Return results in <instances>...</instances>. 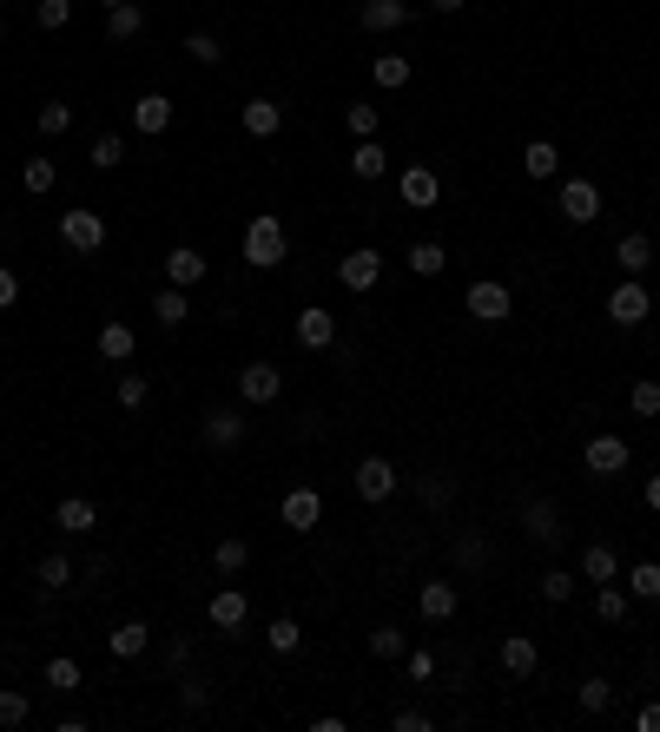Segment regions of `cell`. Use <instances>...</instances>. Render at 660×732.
I'll use <instances>...</instances> for the list:
<instances>
[{"label":"cell","mask_w":660,"mask_h":732,"mask_svg":"<svg viewBox=\"0 0 660 732\" xmlns=\"http://www.w3.org/2000/svg\"><path fill=\"white\" fill-rule=\"evenodd\" d=\"M34 21H40L47 34H60V27H73V0H34Z\"/></svg>","instance_id":"7dc6e473"},{"label":"cell","mask_w":660,"mask_h":732,"mask_svg":"<svg viewBox=\"0 0 660 732\" xmlns=\"http://www.w3.org/2000/svg\"><path fill=\"white\" fill-rule=\"evenodd\" d=\"M469 0H430V14H462Z\"/></svg>","instance_id":"94428289"},{"label":"cell","mask_w":660,"mask_h":732,"mask_svg":"<svg viewBox=\"0 0 660 732\" xmlns=\"http://www.w3.org/2000/svg\"><path fill=\"white\" fill-rule=\"evenodd\" d=\"M535 667H542V646H535L529 633H509V640H503V673H509V680H529Z\"/></svg>","instance_id":"d4e9b609"},{"label":"cell","mask_w":660,"mask_h":732,"mask_svg":"<svg viewBox=\"0 0 660 732\" xmlns=\"http://www.w3.org/2000/svg\"><path fill=\"white\" fill-rule=\"evenodd\" d=\"M291 331H297V344H304V350H330V344H338V317H330L323 304H304Z\"/></svg>","instance_id":"7c38bea8"},{"label":"cell","mask_w":660,"mask_h":732,"mask_svg":"<svg viewBox=\"0 0 660 732\" xmlns=\"http://www.w3.org/2000/svg\"><path fill=\"white\" fill-rule=\"evenodd\" d=\"M383 172H390L383 139H357V152H351V179H383Z\"/></svg>","instance_id":"1f68e13d"},{"label":"cell","mask_w":660,"mask_h":732,"mask_svg":"<svg viewBox=\"0 0 660 732\" xmlns=\"http://www.w3.org/2000/svg\"><path fill=\"white\" fill-rule=\"evenodd\" d=\"M60 244H66L73 258H100V252H106V218L87 211V205H79V211H60Z\"/></svg>","instance_id":"7a4b0ae2"},{"label":"cell","mask_w":660,"mask_h":732,"mask_svg":"<svg viewBox=\"0 0 660 732\" xmlns=\"http://www.w3.org/2000/svg\"><path fill=\"white\" fill-rule=\"evenodd\" d=\"M21 185H27L34 198H47V192L60 185V166H53V158H27V166H21Z\"/></svg>","instance_id":"60d3db41"},{"label":"cell","mask_w":660,"mask_h":732,"mask_svg":"<svg viewBox=\"0 0 660 732\" xmlns=\"http://www.w3.org/2000/svg\"><path fill=\"white\" fill-rule=\"evenodd\" d=\"M34 581H40L47 594H66V588L79 581V567H73L66 554H40V567H34Z\"/></svg>","instance_id":"4dcf8cb0"},{"label":"cell","mask_w":660,"mask_h":732,"mask_svg":"<svg viewBox=\"0 0 660 732\" xmlns=\"http://www.w3.org/2000/svg\"><path fill=\"white\" fill-rule=\"evenodd\" d=\"M647 515H660V475H647Z\"/></svg>","instance_id":"91938a15"},{"label":"cell","mask_w":660,"mask_h":732,"mask_svg":"<svg viewBox=\"0 0 660 732\" xmlns=\"http://www.w3.org/2000/svg\"><path fill=\"white\" fill-rule=\"evenodd\" d=\"M132 126H139L145 139L173 132V100H165V93H139V100H132Z\"/></svg>","instance_id":"44dd1931"},{"label":"cell","mask_w":660,"mask_h":732,"mask_svg":"<svg viewBox=\"0 0 660 732\" xmlns=\"http://www.w3.org/2000/svg\"><path fill=\"white\" fill-rule=\"evenodd\" d=\"M409 278H443V265H449V252H443V244H430V237H417V244H409Z\"/></svg>","instance_id":"d6a6232c"},{"label":"cell","mask_w":660,"mask_h":732,"mask_svg":"<svg viewBox=\"0 0 660 732\" xmlns=\"http://www.w3.org/2000/svg\"><path fill=\"white\" fill-rule=\"evenodd\" d=\"M627 410H634V416H647V423L660 416V383H653V376H640V383L627 389Z\"/></svg>","instance_id":"bcb514c9"},{"label":"cell","mask_w":660,"mask_h":732,"mask_svg":"<svg viewBox=\"0 0 660 732\" xmlns=\"http://www.w3.org/2000/svg\"><path fill=\"white\" fill-rule=\"evenodd\" d=\"M238 436H244V416H238V410H212V416L199 423V442H205V449H231Z\"/></svg>","instance_id":"4316f807"},{"label":"cell","mask_w":660,"mask_h":732,"mask_svg":"<svg viewBox=\"0 0 660 732\" xmlns=\"http://www.w3.org/2000/svg\"><path fill=\"white\" fill-rule=\"evenodd\" d=\"M100 8H106V14H113V8H119V0H100Z\"/></svg>","instance_id":"6125c7cd"},{"label":"cell","mask_w":660,"mask_h":732,"mask_svg":"<svg viewBox=\"0 0 660 732\" xmlns=\"http://www.w3.org/2000/svg\"><path fill=\"white\" fill-rule=\"evenodd\" d=\"M377 278H383V252H377V244H357V252H344L338 258V284L344 291H377Z\"/></svg>","instance_id":"52a82bcc"},{"label":"cell","mask_w":660,"mask_h":732,"mask_svg":"<svg viewBox=\"0 0 660 732\" xmlns=\"http://www.w3.org/2000/svg\"><path fill=\"white\" fill-rule=\"evenodd\" d=\"M265 646L284 660V654H297V646H304V627H297V620H271V627H265Z\"/></svg>","instance_id":"7bdbcfd3"},{"label":"cell","mask_w":660,"mask_h":732,"mask_svg":"<svg viewBox=\"0 0 660 732\" xmlns=\"http://www.w3.org/2000/svg\"><path fill=\"white\" fill-rule=\"evenodd\" d=\"M627 594L634 601H660V561H634L627 567Z\"/></svg>","instance_id":"ab89813d"},{"label":"cell","mask_w":660,"mask_h":732,"mask_svg":"<svg viewBox=\"0 0 660 732\" xmlns=\"http://www.w3.org/2000/svg\"><path fill=\"white\" fill-rule=\"evenodd\" d=\"M53 528H60V535H93V528H100V509H93L87 496H60Z\"/></svg>","instance_id":"ffe728a7"},{"label":"cell","mask_w":660,"mask_h":732,"mask_svg":"<svg viewBox=\"0 0 660 732\" xmlns=\"http://www.w3.org/2000/svg\"><path fill=\"white\" fill-rule=\"evenodd\" d=\"M456 607H462V594H456V581H423V588H417V614H423L430 627H443V620H456Z\"/></svg>","instance_id":"5bb4252c"},{"label":"cell","mask_w":660,"mask_h":732,"mask_svg":"<svg viewBox=\"0 0 660 732\" xmlns=\"http://www.w3.org/2000/svg\"><path fill=\"white\" fill-rule=\"evenodd\" d=\"M79 680H87V673H79L73 654H53V660H47V686H53V693H79Z\"/></svg>","instance_id":"b9f144b4"},{"label":"cell","mask_w":660,"mask_h":732,"mask_svg":"<svg viewBox=\"0 0 660 732\" xmlns=\"http://www.w3.org/2000/svg\"><path fill=\"white\" fill-rule=\"evenodd\" d=\"M462 304H469L475 323H509V317H516V291H509L503 278H475V284L462 291Z\"/></svg>","instance_id":"277c9868"},{"label":"cell","mask_w":660,"mask_h":732,"mask_svg":"<svg viewBox=\"0 0 660 732\" xmlns=\"http://www.w3.org/2000/svg\"><path fill=\"white\" fill-rule=\"evenodd\" d=\"M396 198H403L409 211H430V205L443 198V179H436V166H403V172H396Z\"/></svg>","instance_id":"9c48e42d"},{"label":"cell","mask_w":660,"mask_h":732,"mask_svg":"<svg viewBox=\"0 0 660 732\" xmlns=\"http://www.w3.org/2000/svg\"><path fill=\"white\" fill-rule=\"evenodd\" d=\"M582 581H595V588H601V581H621V554H614L608 541H588V548H582Z\"/></svg>","instance_id":"484cf974"},{"label":"cell","mask_w":660,"mask_h":732,"mask_svg":"<svg viewBox=\"0 0 660 732\" xmlns=\"http://www.w3.org/2000/svg\"><path fill=\"white\" fill-rule=\"evenodd\" d=\"M238 396L252 402V410H271V402L284 396V370H278V363H265V357H258V363H244V370H238Z\"/></svg>","instance_id":"8992f818"},{"label":"cell","mask_w":660,"mask_h":732,"mask_svg":"<svg viewBox=\"0 0 660 732\" xmlns=\"http://www.w3.org/2000/svg\"><path fill=\"white\" fill-rule=\"evenodd\" d=\"M145 402H152V383H145L139 370H126V363H119V410H126V416H139Z\"/></svg>","instance_id":"e575fe53"},{"label":"cell","mask_w":660,"mask_h":732,"mask_svg":"<svg viewBox=\"0 0 660 732\" xmlns=\"http://www.w3.org/2000/svg\"><path fill=\"white\" fill-rule=\"evenodd\" d=\"M186 60H192V66H218V60H225L218 34H205V27H199V34H186Z\"/></svg>","instance_id":"ee69618b"},{"label":"cell","mask_w":660,"mask_h":732,"mask_svg":"<svg viewBox=\"0 0 660 732\" xmlns=\"http://www.w3.org/2000/svg\"><path fill=\"white\" fill-rule=\"evenodd\" d=\"M614 265H621V278H647L653 237H647V231H621V237H614Z\"/></svg>","instance_id":"e0dca14e"},{"label":"cell","mask_w":660,"mask_h":732,"mask_svg":"<svg viewBox=\"0 0 660 732\" xmlns=\"http://www.w3.org/2000/svg\"><path fill=\"white\" fill-rule=\"evenodd\" d=\"M634 725H640V732H660V699H647V706L634 712Z\"/></svg>","instance_id":"680465c9"},{"label":"cell","mask_w":660,"mask_h":732,"mask_svg":"<svg viewBox=\"0 0 660 732\" xmlns=\"http://www.w3.org/2000/svg\"><path fill=\"white\" fill-rule=\"evenodd\" d=\"M238 126L252 132V139H278V132H284V106H278V100H244V106H238Z\"/></svg>","instance_id":"ac0fdd59"},{"label":"cell","mask_w":660,"mask_h":732,"mask_svg":"<svg viewBox=\"0 0 660 732\" xmlns=\"http://www.w3.org/2000/svg\"><path fill=\"white\" fill-rule=\"evenodd\" d=\"M238 252H244V265H252V271H278L284 252H291L284 218L278 211H252V224H244V237H238Z\"/></svg>","instance_id":"6da1fadb"},{"label":"cell","mask_w":660,"mask_h":732,"mask_svg":"<svg viewBox=\"0 0 660 732\" xmlns=\"http://www.w3.org/2000/svg\"><path fill=\"white\" fill-rule=\"evenodd\" d=\"M370 79H377V93H403L409 79H417V66H409V53H377L370 60Z\"/></svg>","instance_id":"7402d4cb"},{"label":"cell","mask_w":660,"mask_h":732,"mask_svg":"<svg viewBox=\"0 0 660 732\" xmlns=\"http://www.w3.org/2000/svg\"><path fill=\"white\" fill-rule=\"evenodd\" d=\"M212 567H218L225 581H231V575H244V567H252V541H244V535H225V541L212 548Z\"/></svg>","instance_id":"f546056e"},{"label":"cell","mask_w":660,"mask_h":732,"mask_svg":"<svg viewBox=\"0 0 660 732\" xmlns=\"http://www.w3.org/2000/svg\"><path fill=\"white\" fill-rule=\"evenodd\" d=\"M14 304H21V271L0 265V310H14Z\"/></svg>","instance_id":"9f6ffc18"},{"label":"cell","mask_w":660,"mask_h":732,"mask_svg":"<svg viewBox=\"0 0 660 732\" xmlns=\"http://www.w3.org/2000/svg\"><path fill=\"white\" fill-rule=\"evenodd\" d=\"M34 706H27V693H14V686H0V725H21Z\"/></svg>","instance_id":"f5cc1de1"},{"label":"cell","mask_w":660,"mask_h":732,"mask_svg":"<svg viewBox=\"0 0 660 732\" xmlns=\"http://www.w3.org/2000/svg\"><path fill=\"white\" fill-rule=\"evenodd\" d=\"M244 614H252V601H244V588H218V594L205 601V620H212L218 633H238V627H244Z\"/></svg>","instance_id":"9a60e30c"},{"label":"cell","mask_w":660,"mask_h":732,"mask_svg":"<svg viewBox=\"0 0 660 732\" xmlns=\"http://www.w3.org/2000/svg\"><path fill=\"white\" fill-rule=\"evenodd\" d=\"M139 34H145V8H139V0H119V8L106 14V40L126 47V40H139Z\"/></svg>","instance_id":"83f0119b"},{"label":"cell","mask_w":660,"mask_h":732,"mask_svg":"<svg viewBox=\"0 0 660 732\" xmlns=\"http://www.w3.org/2000/svg\"><path fill=\"white\" fill-rule=\"evenodd\" d=\"M93 350H100L106 363H132V357H139V331H132V323H119V317H113V323H100Z\"/></svg>","instance_id":"d6986e66"},{"label":"cell","mask_w":660,"mask_h":732,"mask_svg":"<svg viewBox=\"0 0 660 732\" xmlns=\"http://www.w3.org/2000/svg\"><path fill=\"white\" fill-rule=\"evenodd\" d=\"M561 218L568 224H595L601 218V185L595 179H561Z\"/></svg>","instance_id":"30bf717a"},{"label":"cell","mask_w":660,"mask_h":732,"mask_svg":"<svg viewBox=\"0 0 660 732\" xmlns=\"http://www.w3.org/2000/svg\"><path fill=\"white\" fill-rule=\"evenodd\" d=\"M488 561V535H462L456 541V567H482Z\"/></svg>","instance_id":"816d5d0a"},{"label":"cell","mask_w":660,"mask_h":732,"mask_svg":"<svg viewBox=\"0 0 660 732\" xmlns=\"http://www.w3.org/2000/svg\"><path fill=\"white\" fill-rule=\"evenodd\" d=\"M205 252L199 244H173V252H165V284H179V291H192V284H205Z\"/></svg>","instance_id":"4fadbf2b"},{"label":"cell","mask_w":660,"mask_h":732,"mask_svg":"<svg viewBox=\"0 0 660 732\" xmlns=\"http://www.w3.org/2000/svg\"><path fill=\"white\" fill-rule=\"evenodd\" d=\"M351 488H357V502H390L396 496V488H403V475H396V462L390 455H364L357 468H351Z\"/></svg>","instance_id":"5b68a950"},{"label":"cell","mask_w":660,"mask_h":732,"mask_svg":"<svg viewBox=\"0 0 660 732\" xmlns=\"http://www.w3.org/2000/svg\"><path fill=\"white\" fill-rule=\"evenodd\" d=\"M390 725H396V732H430V725H436V712H417V706H403V712H390Z\"/></svg>","instance_id":"11a10c76"},{"label":"cell","mask_w":660,"mask_h":732,"mask_svg":"<svg viewBox=\"0 0 660 732\" xmlns=\"http://www.w3.org/2000/svg\"><path fill=\"white\" fill-rule=\"evenodd\" d=\"M179 686H186V706H192V712L212 699V680H199V673H192V680H179Z\"/></svg>","instance_id":"6f0895ef"},{"label":"cell","mask_w":660,"mask_h":732,"mask_svg":"<svg viewBox=\"0 0 660 732\" xmlns=\"http://www.w3.org/2000/svg\"><path fill=\"white\" fill-rule=\"evenodd\" d=\"M608 699H614V686L595 673V680H582V693H574V706H582V712H608Z\"/></svg>","instance_id":"c3c4849f"},{"label":"cell","mask_w":660,"mask_h":732,"mask_svg":"<svg viewBox=\"0 0 660 732\" xmlns=\"http://www.w3.org/2000/svg\"><path fill=\"white\" fill-rule=\"evenodd\" d=\"M522 522H529V535H535L542 548H561V535H568V528H561V515H555V502H529V509H522Z\"/></svg>","instance_id":"f1b7e54d"},{"label":"cell","mask_w":660,"mask_h":732,"mask_svg":"<svg viewBox=\"0 0 660 732\" xmlns=\"http://www.w3.org/2000/svg\"><path fill=\"white\" fill-rule=\"evenodd\" d=\"M595 614H601L608 627H621V620H627V594H621L614 581H601V588H595Z\"/></svg>","instance_id":"f6af8a7d"},{"label":"cell","mask_w":660,"mask_h":732,"mask_svg":"<svg viewBox=\"0 0 660 732\" xmlns=\"http://www.w3.org/2000/svg\"><path fill=\"white\" fill-rule=\"evenodd\" d=\"M582 462H588V475H627L634 449H627V436H588Z\"/></svg>","instance_id":"8fae6325"},{"label":"cell","mask_w":660,"mask_h":732,"mask_svg":"<svg viewBox=\"0 0 660 732\" xmlns=\"http://www.w3.org/2000/svg\"><path fill=\"white\" fill-rule=\"evenodd\" d=\"M278 522H284L291 535H310V528L323 522V496H317V488H310V481H297V488H291V496L278 502Z\"/></svg>","instance_id":"ba28073f"},{"label":"cell","mask_w":660,"mask_h":732,"mask_svg":"<svg viewBox=\"0 0 660 732\" xmlns=\"http://www.w3.org/2000/svg\"><path fill=\"white\" fill-rule=\"evenodd\" d=\"M152 317L165 323V331H179V323L192 317V304H186V291H179V284H165V291L152 297Z\"/></svg>","instance_id":"836d02e7"},{"label":"cell","mask_w":660,"mask_h":732,"mask_svg":"<svg viewBox=\"0 0 660 732\" xmlns=\"http://www.w3.org/2000/svg\"><path fill=\"white\" fill-rule=\"evenodd\" d=\"M574 581H582V575H568V567H548V575H542V601H555V607H561V601L574 594Z\"/></svg>","instance_id":"681fc988"},{"label":"cell","mask_w":660,"mask_h":732,"mask_svg":"<svg viewBox=\"0 0 660 732\" xmlns=\"http://www.w3.org/2000/svg\"><path fill=\"white\" fill-rule=\"evenodd\" d=\"M34 126H40V139H66V132H73V106H66V100H47V106L34 113Z\"/></svg>","instance_id":"8d00e7d4"},{"label":"cell","mask_w":660,"mask_h":732,"mask_svg":"<svg viewBox=\"0 0 660 732\" xmlns=\"http://www.w3.org/2000/svg\"><path fill=\"white\" fill-rule=\"evenodd\" d=\"M522 172H529L535 185L561 179V152H555V139H529V145H522Z\"/></svg>","instance_id":"603a6c76"},{"label":"cell","mask_w":660,"mask_h":732,"mask_svg":"<svg viewBox=\"0 0 660 732\" xmlns=\"http://www.w3.org/2000/svg\"><path fill=\"white\" fill-rule=\"evenodd\" d=\"M403 673H409V686H430L436 680V654H430V646H417V654L403 660Z\"/></svg>","instance_id":"f907efd6"},{"label":"cell","mask_w":660,"mask_h":732,"mask_svg":"<svg viewBox=\"0 0 660 732\" xmlns=\"http://www.w3.org/2000/svg\"><path fill=\"white\" fill-rule=\"evenodd\" d=\"M357 27H364V34H396V27H409V0H364V8H357Z\"/></svg>","instance_id":"2e32d148"},{"label":"cell","mask_w":660,"mask_h":732,"mask_svg":"<svg viewBox=\"0 0 660 732\" xmlns=\"http://www.w3.org/2000/svg\"><path fill=\"white\" fill-rule=\"evenodd\" d=\"M87 158H93V172H119V166H126V139H119V132H100Z\"/></svg>","instance_id":"f35d334b"},{"label":"cell","mask_w":660,"mask_h":732,"mask_svg":"<svg viewBox=\"0 0 660 732\" xmlns=\"http://www.w3.org/2000/svg\"><path fill=\"white\" fill-rule=\"evenodd\" d=\"M344 126H351L357 139H377V132H383V106H370V100H351V106H344Z\"/></svg>","instance_id":"74e56055"},{"label":"cell","mask_w":660,"mask_h":732,"mask_svg":"<svg viewBox=\"0 0 660 732\" xmlns=\"http://www.w3.org/2000/svg\"><path fill=\"white\" fill-rule=\"evenodd\" d=\"M417 502H423V509H443V502H449V475H423V481H417Z\"/></svg>","instance_id":"db71d44e"},{"label":"cell","mask_w":660,"mask_h":732,"mask_svg":"<svg viewBox=\"0 0 660 732\" xmlns=\"http://www.w3.org/2000/svg\"><path fill=\"white\" fill-rule=\"evenodd\" d=\"M364 646H370V660H403V654H409V640H403V627H390V620H383V627H377V633H370Z\"/></svg>","instance_id":"d590c367"},{"label":"cell","mask_w":660,"mask_h":732,"mask_svg":"<svg viewBox=\"0 0 660 732\" xmlns=\"http://www.w3.org/2000/svg\"><path fill=\"white\" fill-rule=\"evenodd\" d=\"M653 317V297H647V278H621L608 291V323L614 331H640V323Z\"/></svg>","instance_id":"3957f363"},{"label":"cell","mask_w":660,"mask_h":732,"mask_svg":"<svg viewBox=\"0 0 660 732\" xmlns=\"http://www.w3.org/2000/svg\"><path fill=\"white\" fill-rule=\"evenodd\" d=\"M145 646H152V627H145V620H119V627L106 633V654H113V660H139Z\"/></svg>","instance_id":"cb8c5ba5"}]
</instances>
